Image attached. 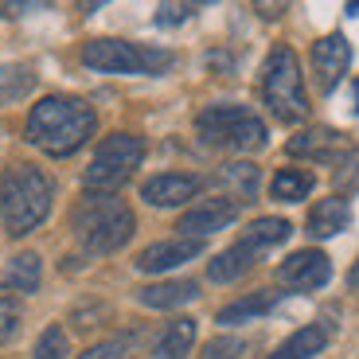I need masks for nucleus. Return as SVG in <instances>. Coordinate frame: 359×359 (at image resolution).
Here are the masks:
<instances>
[{"label":"nucleus","mask_w":359,"mask_h":359,"mask_svg":"<svg viewBox=\"0 0 359 359\" xmlns=\"http://www.w3.org/2000/svg\"><path fill=\"white\" fill-rule=\"evenodd\" d=\"M94 129H98V114H94L90 102L67 98V94H47L32 106L24 133L47 156H71L94 137Z\"/></svg>","instance_id":"1"},{"label":"nucleus","mask_w":359,"mask_h":359,"mask_svg":"<svg viewBox=\"0 0 359 359\" xmlns=\"http://www.w3.org/2000/svg\"><path fill=\"white\" fill-rule=\"evenodd\" d=\"M71 231L86 254H114L133 238L137 219L117 191H86L71 211Z\"/></svg>","instance_id":"2"},{"label":"nucleus","mask_w":359,"mask_h":359,"mask_svg":"<svg viewBox=\"0 0 359 359\" xmlns=\"http://www.w3.org/2000/svg\"><path fill=\"white\" fill-rule=\"evenodd\" d=\"M55 184L47 172L32 168V164H12L0 176V219L12 238L32 234L47 215H51Z\"/></svg>","instance_id":"3"},{"label":"nucleus","mask_w":359,"mask_h":359,"mask_svg":"<svg viewBox=\"0 0 359 359\" xmlns=\"http://www.w3.org/2000/svg\"><path fill=\"white\" fill-rule=\"evenodd\" d=\"M262 98H266L269 114L285 121V126H301L309 117V94L305 79H301V63H297L293 47H273L262 67Z\"/></svg>","instance_id":"4"},{"label":"nucleus","mask_w":359,"mask_h":359,"mask_svg":"<svg viewBox=\"0 0 359 359\" xmlns=\"http://www.w3.org/2000/svg\"><path fill=\"white\" fill-rule=\"evenodd\" d=\"M196 133L211 149H234V153H250L269 141L266 121L246 106H207L196 117Z\"/></svg>","instance_id":"5"},{"label":"nucleus","mask_w":359,"mask_h":359,"mask_svg":"<svg viewBox=\"0 0 359 359\" xmlns=\"http://www.w3.org/2000/svg\"><path fill=\"white\" fill-rule=\"evenodd\" d=\"M82 63L106 74H161L172 67V51L129 43V39H90L82 43Z\"/></svg>","instance_id":"6"},{"label":"nucleus","mask_w":359,"mask_h":359,"mask_svg":"<svg viewBox=\"0 0 359 359\" xmlns=\"http://www.w3.org/2000/svg\"><path fill=\"white\" fill-rule=\"evenodd\" d=\"M144 161V141L137 133H109L106 141L94 149V161L86 164L82 180L86 191H117L133 176V168H141Z\"/></svg>","instance_id":"7"},{"label":"nucleus","mask_w":359,"mask_h":359,"mask_svg":"<svg viewBox=\"0 0 359 359\" xmlns=\"http://www.w3.org/2000/svg\"><path fill=\"white\" fill-rule=\"evenodd\" d=\"M332 278V258L324 250H297L289 254L278 266V281L293 293H313V289H324Z\"/></svg>","instance_id":"8"},{"label":"nucleus","mask_w":359,"mask_h":359,"mask_svg":"<svg viewBox=\"0 0 359 359\" xmlns=\"http://www.w3.org/2000/svg\"><path fill=\"white\" fill-rule=\"evenodd\" d=\"M238 207H243L238 199H226V196L203 199V203L188 207V211L180 215V223H176L180 238H199V243H203L207 234L223 231V226H231L234 219H238Z\"/></svg>","instance_id":"9"},{"label":"nucleus","mask_w":359,"mask_h":359,"mask_svg":"<svg viewBox=\"0 0 359 359\" xmlns=\"http://www.w3.org/2000/svg\"><path fill=\"white\" fill-rule=\"evenodd\" d=\"M348 67H351V43L340 32H332V36H324L313 43V74H316L320 94H332L340 86V79L348 74Z\"/></svg>","instance_id":"10"},{"label":"nucleus","mask_w":359,"mask_h":359,"mask_svg":"<svg viewBox=\"0 0 359 359\" xmlns=\"http://www.w3.org/2000/svg\"><path fill=\"white\" fill-rule=\"evenodd\" d=\"M199 188H203V180L191 176V172H161V176L141 184V199L149 207H180L196 199Z\"/></svg>","instance_id":"11"},{"label":"nucleus","mask_w":359,"mask_h":359,"mask_svg":"<svg viewBox=\"0 0 359 359\" xmlns=\"http://www.w3.org/2000/svg\"><path fill=\"white\" fill-rule=\"evenodd\" d=\"M199 254H203L199 238H164V243H153L137 254V269L141 273H168V269L199 258Z\"/></svg>","instance_id":"12"},{"label":"nucleus","mask_w":359,"mask_h":359,"mask_svg":"<svg viewBox=\"0 0 359 359\" xmlns=\"http://www.w3.org/2000/svg\"><path fill=\"white\" fill-rule=\"evenodd\" d=\"M289 153L293 156H313V161H340L348 153V141H344L340 129H305V133H297L289 141Z\"/></svg>","instance_id":"13"},{"label":"nucleus","mask_w":359,"mask_h":359,"mask_svg":"<svg viewBox=\"0 0 359 359\" xmlns=\"http://www.w3.org/2000/svg\"><path fill=\"white\" fill-rule=\"evenodd\" d=\"M328 340H332V324L313 320V324H305V328H297V332L266 359H313V355H320V351L328 348Z\"/></svg>","instance_id":"14"},{"label":"nucleus","mask_w":359,"mask_h":359,"mask_svg":"<svg viewBox=\"0 0 359 359\" xmlns=\"http://www.w3.org/2000/svg\"><path fill=\"white\" fill-rule=\"evenodd\" d=\"M258 254H262L258 246H250V243L243 238V243H234L231 250H223L215 262H211V266H207V278H211V281H219V285L246 278V273H250V269L258 266Z\"/></svg>","instance_id":"15"},{"label":"nucleus","mask_w":359,"mask_h":359,"mask_svg":"<svg viewBox=\"0 0 359 359\" xmlns=\"http://www.w3.org/2000/svg\"><path fill=\"white\" fill-rule=\"evenodd\" d=\"M191 348H196V320H191V316H176V320H168L164 332L156 336L149 359H188Z\"/></svg>","instance_id":"16"},{"label":"nucleus","mask_w":359,"mask_h":359,"mask_svg":"<svg viewBox=\"0 0 359 359\" xmlns=\"http://www.w3.org/2000/svg\"><path fill=\"white\" fill-rule=\"evenodd\" d=\"M196 297H199V285L188 278L156 281V285L137 289V301H141L144 309H180V305H188V301H196Z\"/></svg>","instance_id":"17"},{"label":"nucleus","mask_w":359,"mask_h":359,"mask_svg":"<svg viewBox=\"0 0 359 359\" xmlns=\"http://www.w3.org/2000/svg\"><path fill=\"white\" fill-rule=\"evenodd\" d=\"M348 223H351V207H348V199H340V196H328V199H320V203L309 211V234L313 238H332V234H340V231H348Z\"/></svg>","instance_id":"18"},{"label":"nucleus","mask_w":359,"mask_h":359,"mask_svg":"<svg viewBox=\"0 0 359 359\" xmlns=\"http://www.w3.org/2000/svg\"><path fill=\"white\" fill-rule=\"evenodd\" d=\"M39 278H43V262H39V254L24 250L16 254V258L8 262V269H4V289L8 293H36L39 289Z\"/></svg>","instance_id":"19"},{"label":"nucleus","mask_w":359,"mask_h":359,"mask_svg":"<svg viewBox=\"0 0 359 359\" xmlns=\"http://www.w3.org/2000/svg\"><path fill=\"white\" fill-rule=\"evenodd\" d=\"M278 301H281V293H273V289H258V293L238 297V301H231L226 309H219V324H246V320H254V316H266Z\"/></svg>","instance_id":"20"},{"label":"nucleus","mask_w":359,"mask_h":359,"mask_svg":"<svg viewBox=\"0 0 359 359\" xmlns=\"http://www.w3.org/2000/svg\"><path fill=\"white\" fill-rule=\"evenodd\" d=\"M313 184L316 180L305 168H278V176L269 180V196L278 199V203H301L313 191Z\"/></svg>","instance_id":"21"},{"label":"nucleus","mask_w":359,"mask_h":359,"mask_svg":"<svg viewBox=\"0 0 359 359\" xmlns=\"http://www.w3.org/2000/svg\"><path fill=\"white\" fill-rule=\"evenodd\" d=\"M289 234H293V226L285 223V219H254L250 223V231H246V243L250 246H258V250H266V246H278V243H285Z\"/></svg>","instance_id":"22"},{"label":"nucleus","mask_w":359,"mask_h":359,"mask_svg":"<svg viewBox=\"0 0 359 359\" xmlns=\"http://www.w3.org/2000/svg\"><path fill=\"white\" fill-rule=\"evenodd\" d=\"M32 86H36V74H32V67H20V63L0 67V102L24 98Z\"/></svg>","instance_id":"23"},{"label":"nucleus","mask_w":359,"mask_h":359,"mask_svg":"<svg viewBox=\"0 0 359 359\" xmlns=\"http://www.w3.org/2000/svg\"><path fill=\"white\" fill-rule=\"evenodd\" d=\"M223 184H231L234 191L243 199H254L258 196V168H254L250 161H234V164H223Z\"/></svg>","instance_id":"24"},{"label":"nucleus","mask_w":359,"mask_h":359,"mask_svg":"<svg viewBox=\"0 0 359 359\" xmlns=\"http://www.w3.org/2000/svg\"><path fill=\"white\" fill-rule=\"evenodd\" d=\"M332 184H336V196H355L359 191V149H348V153L336 161L332 172Z\"/></svg>","instance_id":"25"},{"label":"nucleus","mask_w":359,"mask_h":359,"mask_svg":"<svg viewBox=\"0 0 359 359\" xmlns=\"http://www.w3.org/2000/svg\"><path fill=\"white\" fill-rule=\"evenodd\" d=\"M67 351H71V344H67V332L59 324L43 328V336L36 340V359H63Z\"/></svg>","instance_id":"26"},{"label":"nucleus","mask_w":359,"mask_h":359,"mask_svg":"<svg viewBox=\"0 0 359 359\" xmlns=\"http://www.w3.org/2000/svg\"><path fill=\"white\" fill-rule=\"evenodd\" d=\"M133 351V336H114V340H102L94 348H86L79 359H129Z\"/></svg>","instance_id":"27"},{"label":"nucleus","mask_w":359,"mask_h":359,"mask_svg":"<svg viewBox=\"0 0 359 359\" xmlns=\"http://www.w3.org/2000/svg\"><path fill=\"white\" fill-rule=\"evenodd\" d=\"M20 320H24L20 301H16V297H0V348L20 332Z\"/></svg>","instance_id":"28"},{"label":"nucleus","mask_w":359,"mask_h":359,"mask_svg":"<svg viewBox=\"0 0 359 359\" xmlns=\"http://www.w3.org/2000/svg\"><path fill=\"white\" fill-rule=\"evenodd\" d=\"M199 359H243V340H234V336H219V340L203 344Z\"/></svg>","instance_id":"29"},{"label":"nucleus","mask_w":359,"mask_h":359,"mask_svg":"<svg viewBox=\"0 0 359 359\" xmlns=\"http://www.w3.org/2000/svg\"><path fill=\"white\" fill-rule=\"evenodd\" d=\"M191 4H161V12H156V24H180V20L191 16Z\"/></svg>","instance_id":"30"},{"label":"nucleus","mask_w":359,"mask_h":359,"mask_svg":"<svg viewBox=\"0 0 359 359\" xmlns=\"http://www.w3.org/2000/svg\"><path fill=\"white\" fill-rule=\"evenodd\" d=\"M348 289L359 297V258H355V266H351V273H348Z\"/></svg>","instance_id":"31"},{"label":"nucleus","mask_w":359,"mask_h":359,"mask_svg":"<svg viewBox=\"0 0 359 359\" xmlns=\"http://www.w3.org/2000/svg\"><path fill=\"white\" fill-rule=\"evenodd\" d=\"M351 109H355V114H359V79L351 82Z\"/></svg>","instance_id":"32"}]
</instances>
